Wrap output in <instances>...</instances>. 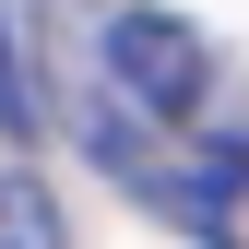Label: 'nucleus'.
Returning a JSON list of instances; mask_svg holds the SVG:
<instances>
[{"mask_svg": "<svg viewBox=\"0 0 249 249\" xmlns=\"http://www.w3.org/2000/svg\"><path fill=\"white\" fill-rule=\"evenodd\" d=\"M95 154L119 166V190H142L154 213H178L202 249H249V142H190V131L107 119Z\"/></svg>", "mask_w": 249, "mask_h": 249, "instance_id": "obj_1", "label": "nucleus"}, {"mask_svg": "<svg viewBox=\"0 0 249 249\" xmlns=\"http://www.w3.org/2000/svg\"><path fill=\"white\" fill-rule=\"evenodd\" d=\"M107 71H119V95H131L142 131H202V107L226 95L202 24H178V12H119L107 24Z\"/></svg>", "mask_w": 249, "mask_h": 249, "instance_id": "obj_2", "label": "nucleus"}, {"mask_svg": "<svg viewBox=\"0 0 249 249\" xmlns=\"http://www.w3.org/2000/svg\"><path fill=\"white\" fill-rule=\"evenodd\" d=\"M0 249H71V226H59V190L24 166H0Z\"/></svg>", "mask_w": 249, "mask_h": 249, "instance_id": "obj_3", "label": "nucleus"}, {"mask_svg": "<svg viewBox=\"0 0 249 249\" xmlns=\"http://www.w3.org/2000/svg\"><path fill=\"white\" fill-rule=\"evenodd\" d=\"M36 131V95H24V71H12V36H0V142H24Z\"/></svg>", "mask_w": 249, "mask_h": 249, "instance_id": "obj_4", "label": "nucleus"}]
</instances>
